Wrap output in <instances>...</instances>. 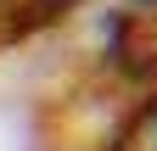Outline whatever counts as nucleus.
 <instances>
[{
  "instance_id": "f257e3e1",
  "label": "nucleus",
  "mask_w": 157,
  "mask_h": 151,
  "mask_svg": "<svg viewBox=\"0 0 157 151\" xmlns=\"http://www.w3.org/2000/svg\"><path fill=\"white\" fill-rule=\"evenodd\" d=\"M62 6H73V0H6V11H11V28L23 34L34 23H45V17H56Z\"/></svg>"
}]
</instances>
